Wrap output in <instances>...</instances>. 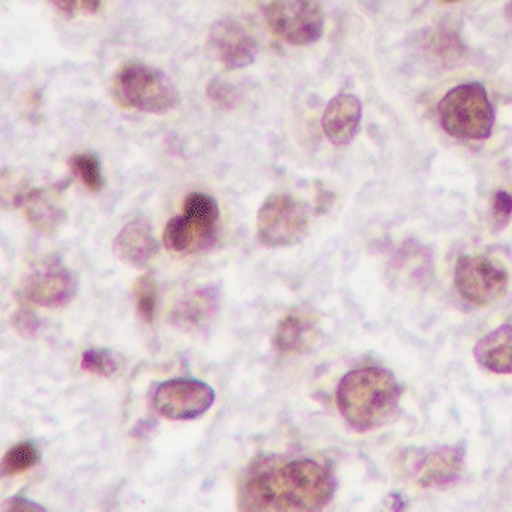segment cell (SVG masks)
Wrapping results in <instances>:
<instances>
[{"label": "cell", "instance_id": "9a60e30c", "mask_svg": "<svg viewBox=\"0 0 512 512\" xmlns=\"http://www.w3.org/2000/svg\"><path fill=\"white\" fill-rule=\"evenodd\" d=\"M217 229L194 223L184 214L173 217L164 227L163 242L173 253H194L211 247Z\"/></svg>", "mask_w": 512, "mask_h": 512}, {"label": "cell", "instance_id": "7a4b0ae2", "mask_svg": "<svg viewBox=\"0 0 512 512\" xmlns=\"http://www.w3.org/2000/svg\"><path fill=\"white\" fill-rule=\"evenodd\" d=\"M401 388L385 368L350 371L337 388V406L344 421L359 433L374 430L397 412Z\"/></svg>", "mask_w": 512, "mask_h": 512}, {"label": "cell", "instance_id": "7c38bea8", "mask_svg": "<svg viewBox=\"0 0 512 512\" xmlns=\"http://www.w3.org/2000/svg\"><path fill=\"white\" fill-rule=\"evenodd\" d=\"M319 317L308 308H290L275 329L274 346L284 355L310 352L319 338Z\"/></svg>", "mask_w": 512, "mask_h": 512}, {"label": "cell", "instance_id": "484cf974", "mask_svg": "<svg viewBox=\"0 0 512 512\" xmlns=\"http://www.w3.org/2000/svg\"><path fill=\"white\" fill-rule=\"evenodd\" d=\"M491 218H493L496 230H502L508 226L512 218V194L508 191L499 190L494 193L491 199Z\"/></svg>", "mask_w": 512, "mask_h": 512}, {"label": "cell", "instance_id": "4dcf8cb0", "mask_svg": "<svg viewBox=\"0 0 512 512\" xmlns=\"http://www.w3.org/2000/svg\"><path fill=\"white\" fill-rule=\"evenodd\" d=\"M505 17L509 25L512 26V0H509L508 5L505 7Z\"/></svg>", "mask_w": 512, "mask_h": 512}, {"label": "cell", "instance_id": "44dd1931", "mask_svg": "<svg viewBox=\"0 0 512 512\" xmlns=\"http://www.w3.org/2000/svg\"><path fill=\"white\" fill-rule=\"evenodd\" d=\"M184 215L194 223L217 229L220 206L214 197L205 193H191L184 200Z\"/></svg>", "mask_w": 512, "mask_h": 512}, {"label": "cell", "instance_id": "2e32d148", "mask_svg": "<svg viewBox=\"0 0 512 512\" xmlns=\"http://www.w3.org/2000/svg\"><path fill=\"white\" fill-rule=\"evenodd\" d=\"M22 206L28 223L44 235H53L67 221L64 206L46 188L29 191Z\"/></svg>", "mask_w": 512, "mask_h": 512}, {"label": "cell", "instance_id": "f1b7e54d", "mask_svg": "<svg viewBox=\"0 0 512 512\" xmlns=\"http://www.w3.org/2000/svg\"><path fill=\"white\" fill-rule=\"evenodd\" d=\"M49 2L59 14L68 19H71L76 14L77 8L80 7V0H49Z\"/></svg>", "mask_w": 512, "mask_h": 512}, {"label": "cell", "instance_id": "d4e9b609", "mask_svg": "<svg viewBox=\"0 0 512 512\" xmlns=\"http://www.w3.org/2000/svg\"><path fill=\"white\" fill-rule=\"evenodd\" d=\"M26 188H28V184H26L25 179L19 178L7 169L2 172V202L5 206L8 203H10L11 208L22 206L26 194L29 193Z\"/></svg>", "mask_w": 512, "mask_h": 512}, {"label": "cell", "instance_id": "8fae6325", "mask_svg": "<svg viewBox=\"0 0 512 512\" xmlns=\"http://www.w3.org/2000/svg\"><path fill=\"white\" fill-rule=\"evenodd\" d=\"M463 460L464 451L460 445L433 449L413 461L410 478L422 488L446 487L457 481Z\"/></svg>", "mask_w": 512, "mask_h": 512}, {"label": "cell", "instance_id": "5bb4252c", "mask_svg": "<svg viewBox=\"0 0 512 512\" xmlns=\"http://www.w3.org/2000/svg\"><path fill=\"white\" fill-rule=\"evenodd\" d=\"M113 250L122 262L146 268L158 254V241L149 221L142 217L130 221L116 236Z\"/></svg>", "mask_w": 512, "mask_h": 512}, {"label": "cell", "instance_id": "cb8c5ba5", "mask_svg": "<svg viewBox=\"0 0 512 512\" xmlns=\"http://www.w3.org/2000/svg\"><path fill=\"white\" fill-rule=\"evenodd\" d=\"M206 95L217 109L224 110V112L235 109L239 101L238 91L221 79H214L209 82Z\"/></svg>", "mask_w": 512, "mask_h": 512}, {"label": "cell", "instance_id": "6da1fadb", "mask_svg": "<svg viewBox=\"0 0 512 512\" xmlns=\"http://www.w3.org/2000/svg\"><path fill=\"white\" fill-rule=\"evenodd\" d=\"M335 479L326 464L311 458L256 470L239 488L241 511H319L334 496Z\"/></svg>", "mask_w": 512, "mask_h": 512}, {"label": "cell", "instance_id": "277c9868", "mask_svg": "<svg viewBox=\"0 0 512 512\" xmlns=\"http://www.w3.org/2000/svg\"><path fill=\"white\" fill-rule=\"evenodd\" d=\"M440 125L449 136L485 140L494 127V107L487 89L478 82L463 83L446 92L437 107Z\"/></svg>", "mask_w": 512, "mask_h": 512}, {"label": "cell", "instance_id": "ba28073f", "mask_svg": "<svg viewBox=\"0 0 512 512\" xmlns=\"http://www.w3.org/2000/svg\"><path fill=\"white\" fill-rule=\"evenodd\" d=\"M215 403V391L197 379H172L160 383L152 394V407L170 421H193Z\"/></svg>", "mask_w": 512, "mask_h": 512}, {"label": "cell", "instance_id": "9c48e42d", "mask_svg": "<svg viewBox=\"0 0 512 512\" xmlns=\"http://www.w3.org/2000/svg\"><path fill=\"white\" fill-rule=\"evenodd\" d=\"M79 281L61 260H47L28 275L23 284L26 301L40 307H62L76 296Z\"/></svg>", "mask_w": 512, "mask_h": 512}, {"label": "cell", "instance_id": "3957f363", "mask_svg": "<svg viewBox=\"0 0 512 512\" xmlns=\"http://www.w3.org/2000/svg\"><path fill=\"white\" fill-rule=\"evenodd\" d=\"M112 98L124 110L164 115L181 103V94L166 73L130 62L118 68L112 80Z\"/></svg>", "mask_w": 512, "mask_h": 512}, {"label": "cell", "instance_id": "30bf717a", "mask_svg": "<svg viewBox=\"0 0 512 512\" xmlns=\"http://www.w3.org/2000/svg\"><path fill=\"white\" fill-rule=\"evenodd\" d=\"M209 44L227 70H244L254 64L259 52L256 38L235 17H224L212 25Z\"/></svg>", "mask_w": 512, "mask_h": 512}, {"label": "cell", "instance_id": "7402d4cb", "mask_svg": "<svg viewBox=\"0 0 512 512\" xmlns=\"http://www.w3.org/2000/svg\"><path fill=\"white\" fill-rule=\"evenodd\" d=\"M134 301L136 310L143 322L152 323L157 314L158 284L151 274H143L134 283Z\"/></svg>", "mask_w": 512, "mask_h": 512}, {"label": "cell", "instance_id": "d6986e66", "mask_svg": "<svg viewBox=\"0 0 512 512\" xmlns=\"http://www.w3.org/2000/svg\"><path fill=\"white\" fill-rule=\"evenodd\" d=\"M40 460V449L34 442L26 440V442L17 443L13 448L8 449L4 460H2L0 473L4 478H13V476L28 472L32 467L37 466Z\"/></svg>", "mask_w": 512, "mask_h": 512}, {"label": "cell", "instance_id": "ffe728a7", "mask_svg": "<svg viewBox=\"0 0 512 512\" xmlns=\"http://www.w3.org/2000/svg\"><path fill=\"white\" fill-rule=\"evenodd\" d=\"M70 169L73 175L82 181L91 193H100L106 187L100 158L94 154H76L70 158Z\"/></svg>", "mask_w": 512, "mask_h": 512}, {"label": "cell", "instance_id": "83f0119b", "mask_svg": "<svg viewBox=\"0 0 512 512\" xmlns=\"http://www.w3.org/2000/svg\"><path fill=\"white\" fill-rule=\"evenodd\" d=\"M0 509L4 512L11 511H46L43 505L40 503L32 502V500L25 499V497H11V499L5 500L0 506Z\"/></svg>", "mask_w": 512, "mask_h": 512}, {"label": "cell", "instance_id": "f546056e", "mask_svg": "<svg viewBox=\"0 0 512 512\" xmlns=\"http://www.w3.org/2000/svg\"><path fill=\"white\" fill-rule=\"evenodd\" d=\"M80 8L85 13L97 14L101 10V0H80Z\"/></svg>", "mask_w": 512, "mask_h": 512}, {"label": "cell", "instance_id": "5b68a950", "mask_svg": "<svg viewBox=\"0 0 512 512\" xmlns=\"http://www.w3.org/2000/svg\"><path fill=\"white\" fill-rule=\"evenodd\" d=\"M268 31L290 46H310L322 38L325 13L319 0H271L265 7Z\"/></svg>", "mask_w": 512, "mask_h": 512}, {"label": "cell", "instance_id": "4316f807", "mask_svg": "<svg viewBox=\"0 0 512 512\" xmlns=\"http://www.w3.org/2000/svg\"><path fill=\"white\" fill-rule=\"evenodd\" d=\"M14 328L17 332L25 335V337H34L40 329V320L34 311L29 310L28 307H22L13 317Z\"/></svg>", "mask_w": 512, "mask_h": 512}, {"label": "cell", "instance_id": "e0dca14e", "mask_svg": "<svg viewBox=\"0 0 512 512\" xmlns=\"http://www.w3.org/2000/svg\"><path fill=\"white\" fill-rule=\"evenodd\" d=\"M476 362L496 374H512V325H502L484 335L473 349Z\"/></svg>", "mask_w": 512, "mask_h": 512}, {"label": "cell", "instance_id": "603a6c76", "mask_svg": "<svg viewBox=\"0 0 512 512\" xmlns=\"http://www.w3.org/2000/svg\"><path fill=\"white\" fill-rule=\"evenodd\" d=\"M83 370L97 376L112 377L119 370L118 361L110 350L107 349H89L82 355Z\"/></svg>", "mask_w": 512, "mask_h": 512}, {"label": "cell", "instance_id": "1f68e13d", "mask_svg": "<svg viewBox=\"0 0 512 512\" xmlns=\"http://www.w3.org/2000/svg\"><path fill=\"white\" fill-rule=\"evenodd\" d=\"M443 2H448L449 4V2H457V0H443Z\"/></svg>", "mask_w": 512, "mask_h": 512}, {"label": "cell", "instance_id": "4fadbf2b", "mask_svg": "<svg viewBox=\"0 0 512 512\" xmlns=\"http://www.w3.org/2000/svg\"><path fill=\"white\" fill-rule=\"evenodd\" d=\"M361 119V101L352 94L337 95L329 101L323 113V133L332 145H349L358 133Z\"/></svg>", "mask_w": 512, "mask_h": 512}, {"label": "cell", "instance_id": "52a82bcc", "mask_svg": "<svg viewBox=\"0 0 512 512\" xmlns=\"http://www.w3.org/2000/svg\"><path fill=\"white\" fill-rule=\"evenodd\" d=\"M511 277L506 266L485 254H466L455 265V287L461 298L476 307H487L508 293Z\"/></svg>", "mask_w": 512, "mask_h": 512}, {"label": "cell", "instance_id": "ac0fdd59", "mask_svg": "<svg viewBox=\"0 0 512 512\" xmlns=\"http://www.w3.org/2000/svg\"><path fill=\"white\" fill-rule=\"evenodd\" d=\"M217 308V290L214 287H200L178 302L170 314V320L178 328L190 331L205 325L214 316Z\"/></svg>", "mask_w": 512, "mask_h": 512}, {"label": "cell", "instance_id": "8992f818", "mask_svg": "<svg viewBox=\"0 0 512 512\" xmlns=\"http://www.w3.org/2000/svg\"><path fill=\"white\" fill-rule=\"evenodd\" d=\"M310 226L304 202L292 194L274 193L257 214V236L266 247L284 248L298 244Z\"/></svg>", "mask_w": 512, "mask_h": 512}]
</instances>
